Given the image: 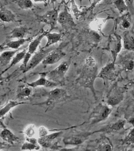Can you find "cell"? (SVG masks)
<instances>
[{"label":"cell","instance_id":"cell-1","mask_svg":"<svg viewBox=\"0 0 134 151\" xmlns=\"http://www.w3.org/2000/svg\"><path fill=\"white\" fill-rule=\"evenodd\" d=\"M69 67L70 63L68 61H63L55 69L48 73L47 77L48 80L56 83L61 82L64 79Z\"/></svg>","mask_w":134,"mask_h":151},{"label":"cell","instance_id":"cell-2","mask_svg":"<svg viewBox=\"0 0 134 151\" xmlns=\"http://www.w3.org/2000/svg\"><path fill=\"white\" fill-rule=\"evenodd\" d=\"M112 111V109L110 107H109L108 105L99 104L96 106L92 113L91 123L97 124L104 121L107 119Z\"/></svg>","mask_w":134,"mask_h":151},{"label":"cell","instance_id":"cell-3","mask_svg":"<svg viewBox=\"0 0 134 151\" xmlns=\"http://www.w3.org/2000/svg\"><path fill=\"white\" fill-rule=\"evenodd\" d=\"M87 66L89 69L87 70L86 73H83L80 79L79 83L80 85L85 88L90 89L95 95V89H94V81L96 77V70L94 68L95 66Z\"/></svg>","mask_w":134,"mask_h":151},{"label":"cell","instance_id":"cell-4","mask_svg":"<svg viewBox=\"0 0 134 151\" xmlns=\"http://www.w3.org/2000/svg\"><path fill=\"white\" fill-rule=\"evenodd\" d=\"M122 37L119 35L114 33L110 35L109 39V47L113 62L115 63L118 54L120 52L122 48Z\"/></svg>","mask_w":134,"mask_h":151},{"label":"cell","instance_id":"cell-5","mask_svg":"<svg viewBox=\"0 0 134 151\" xmlns=\"http://www.w3.org/2000/svg\"><path fill=\"white\" fill-rule=\"evenodd\" d=\"M47 48H41L40 50L35 53L34 55L30 59L26 68L23 70V73H26L34 69L41 62H42L47 55L54 49L52 48H49L48 49Z\"/></svg>","mask_w":134,"mask_h":151},{"label":"cell","instance_id":"cell-6","mask_svg":"<svg viewBox=\"0 0 134 151\" xmlns=\"http://www.w3.org/2000/svg\"><path fill=\"white\" fill-rule=\"evenodd\" d=\"M59 9L55 8L49 10L40 17L41 21L50 26V31L54 29L58 22Z\"/></svg>","mask_w":134,"mask_h":151},{"label":"cell","instance_id":"cell-7","mask_svg":"<svg viewBox=\"0 0 134 151\" xmlns=\"http://www.w3.org/2000/svg\"><path fill=\"white\" fill-rule=\"evenodd\" d=\"M124 99V91L120 87H115L112 90L107 98L109 106H115L122 102Z\"/></svg>","mask_w":134,"mask_h":151},{"label":"cell","instance_id":"cell-8","mask_svg":"<svg viewBox=\"0 0 134 151\" xmlns=\"http://www.w3.org/2000/svg\"><path fill=\"white\" fill-rule=\"evenodd\" d=\"M65 55V53L60 48L54 49L47 55L42 63L44 65L55 64L62 60Z\"/></svg>","mask_w":134,"mask_h":151},{"label":"cell","instance_id":"cell-9","mask_svg":"<svg viewBox=\"0 0 134 151\" xmlns=\"http://www.w3.org/2000/svg\"><path fill=\"white\" fill-rule=\"evenodd\" d=\"M58 22L62 28L65 29L75 25L73 19L68 11L67 6H65L64 9L59 14Z\"/></svg>","mask_w":134,"mask_h":151},{"label":"cell","instance_id":"cell-10","mask_svg":"<svg viewBox=\"0 0 134 151\" xmlns=\"http://www.w3.org/2000/svg\"><path fill=\"white\" fill-rule=\"evenodd\" d=\"M116 75L115 63L112 62L108 63L101 69L100 72L97 75V77L101 78L103 80H111Z\"/></svg>","mask_w":134,"mask_h":151},{"label":"cell","instance_id":"cell-11","mask_svg":"<svg viewBox=\"0 0 134 151\" xmlns=\"http://www.w3.org/2000/svg\"><path fill=\"white\" fill-rule=\"evenodd\" d=\"M47 73H43L40 74V77L36 81L34 82L27 83L29 87L34 88L38 86H45V87H53L56 86L57 83L48 80L47 77Z\"/></svg>","mask_w":134,"mask_h":151},{"label":"cell","instance_id":"cell-12","mask_svg":"<svg viewBox=\"0 0 134 151\" xmlns=\"http://www.w3.org/2000/svg\"><path fill=\"white\" fill-rule=\"evenodd\" d=\"M68 97L67 92L64 89L56 88L50 91L48 95V101L49 102H56L62 101Z\"/></svg>","mask_w":134,"mask_h":151},{"label":"cell","instance_id":"cell-13","mask_svg":"<svg viewBox=\"0 0 134 151\" xmlns=\"http://www.w3.org/2000/svg\"><path fill=\"white\" fill-rule=\"evenodd\" d=\"M122 55V65L124 69L128 71L134 69V52L133 51L127 50Z\"/></svg>","mask_w":134,"mask_h":151},{"label":"cell","instance_id":"cell-14","mask_svg":"<svg viewBox=\"0 0 134 151\" xmlns=\"http://www.w3.org/2000/svg\"><path fill=\"white\" fill-rule=\"evenodd\" d=\"M131 14L128 12L126 14L118 18L116 22L121 30L125 32L130 29L131 26Z\"/></svg>","mask_w":134,"mask_h":151},{"label":"cell","instance_id":"cell-15","mask_svg":"<svg viewBox=\"0 0 134 151\" xmlns=\"http://www.w3.org/2000/svg\"><path fill=\"white\" fill-rule=\"evenodd\" d=\"M98 130L93 132V133H84V134H80V135H76V136L67 138V139H64V142L67 145H80V144L84 142L92 134H93L95 133L99 132V131Z\"/></svg>","mask_w":134,"mask_h":151},{"label":"cell","instance_id":"cell-16","mask_svg":"<svg viewBox=\"0 0 134 151\" xmlns=\"http://www.w3.org/2000/svg\"><path fill=\"white\" fill-rule=\"evenodd\" d=\"M123 46L126 50L134 52V33L130 31L125 32L123 37Z\"/></svg>","mask_w":134,"mask_h":151},{"label":"cell","instance_id":"cell-17","mask_svg":"<svg viewBox=\"0 0 134 151\" xmlns=\"http://www.w3.org/2000/svg\"><path fill=\"white\" fill-rule=\"evenodd\" d=\"M126 123V121L123 119H120L109 126L100 129V132H118L123 129Z\"/></svg>","mask_w":134,"mask_h":151},{"label":"cell","instance_id":"cell-18","mask_svg":"<svg viewBox=\"0 0 134 151\" xmlns=\"http://www.w3.org/2000/svg\"><path fill=\"white\" fill-rule=\"evenodd\" d=\"M20 50L19 49L14 50L6 51L3 52L0 56V65L1 67H4L11 61L13 58Z\"/></svg>","mask_w":134,"mask_h":151},{"label":"cell","instance_id":"cell-19","mask_svg":"<svg viewBox=\"0 0 134 151\" xmlns=\"http://www.w3.org/2000/svg\"><path fill=\"white\" fill-rule=\"evenodd\" d=\"M113 18L111 17H108L105 19H95L90 22L89 24L90 28L92 30L97 32H102V27L108 20Z\"/></svg>","mask_w":134,"mask_h":151},{"label":"cell","instance_id":"cell-20","mask_svg":"<svg viewBox=\"0 0 134 151\" xmlns=\"http://www.w3.org/2000/svg\"><path fill=\"white\" fill-rule=\"evenodd\" d=\"M113 149L112 143L109 138L106 137H102L97 141V150L112 151Z\"/></svg>","mask_w":134,"mask_h":151},{"label":"cell","instance_id":"cell-21","mask_svg":"<svg viewBox=\"0 0 134 151\" xmlns=\"http://www.w3.org/2000/svg\"><path fill=\"white\" fill-rule=\"evenodd\" d=\"M47 39V42L44 46L43 49L48 48L50 46L57 43L60 41L62 38V34L60 33L49 32L45 35Z\"/></svg>","mask_w":134,"mask_h":151},{"label":"cell","instance_id":"cell-22","mask_svg":"<svg viewBox=\"0 0 134 151\" xmlns=\"http://www.w3.org/2000/svg\"><path fill=\"white\" fill-rule=\"evenodd\" d=\"M1 137L3 141L12 144L19 140L18 137L6 128L3 129L1 132Z\"/></svg>","mask_w":134,"mask_h":151},{"label":"cell","instance_id":"cell-23","mask_svg":"<svg viewBox=\"0 0 134 151\" xmlns=\"http://www.w3.org/2000/svg\"><path fill=\"white\" fill-rule=\"evenodd\" d=\"M50 32L51 31L49 30V31L43 32L39 36L37 37L34 40L31 41L30 45H29V48H28V52L31 53V54H34L36 50H37V48L39 46L40 44L42 39L44 37H45V35H46L47 34Z\"/></svg>","mask_w":134,"mask_h":151},{"label":"cell","instance_id":"cell-24","mask_svg":"<svg viewBox=\"0 0 134 151\" xmlns=\"http://www.w3.org/2000/svg\"><path fill=\"white\" fill-rule=\"evenodd\" d=\"M28 32L27 28L24 27H16L14 28L10 33L11 38L24 39Z\"/></svg>","mask_w":134,"mask_h":151},{"label":"cell","instance_id":"cell-25","mask_svg":"<svg viewBox=\"0 0 134 151\" xmlns=\"http://www.w3.org/2000/svg\"><path fill=\"white\" fill-rule=\"evenodd\" d=\"M27 49H23L21 51L18 52L17 53V54L13 58L9 67L6 68V69L2 72L1 75L2 74L5 73L7 71L9 70V69H10L11 67H14L15 65L19 63L21 60H23V58H24V56H25V54L27 52Z\"/></svg>","mask_w":134,"mask_h":151},{"label":"cell","instance_id":"cell-26","mask_svg":"<svg viewBox=\"0 0 134 151\" xmlns=\"http://www.w3.org/2000/svg\"><path fill=\"white\" fill-rule=\"evenodd\" d=\"M61 134V132H57V133H52L51 134H48L47 135L44 137L39 138L38 139L39 143L44 147H47L50 145L53 140L60 135Z\"/></svg>","mask_w":134,"mask_h":151},{"label":"cell","instance_id":"cell-27","mask_svg":"<svg viewBox=\"0 0 134 151\" xmlns=\"http://www.w3.org/2000/svg\"><path fill=\"white\" fill-rule=\"evenodd\" d=\"M24 102H18L14 100H10L5 106H4L1 110V117L4 116L6 114L9 113L11 110L16 106L25 104Z\"/></svg>","mask_w":134,"mask_h":151},{"label":"cell","instance_id":"cell-28","mask_svg":"<svg viewBox=\"0 0 134 151\" xmlns=\"http://www.w3.org/2000/svg\"><path fill=\"white\" fill-rule=\"evenodd\" d=\"M32 91L30 87L24 86H20L17 91V97L20 99H28L31 95Z\"/></svg>","mask_w":134,"mask_h":151},{"label":"cell","instance_id":"cell-29","mask_svg":"<svg viewBox=\"0 0 134 151\" xmlns=\"http://www.w3.org/2000/svg\"><path fill=\"white\" fill-rule=\"evenodd\" d=\"M16 16L11 11L8 9H1L0 13V18L3 22H10L14 21Z\"/></svg>","mask_w":134,"mask_h":151},{"label":"cell","instance_id":"cell-30","mask_svg":"<svg viewBox=\"0 0 134 151\" xmlns=\"http://www.w3.org/2000/svg\"><path fill=\"white\" fill-rule=\"evenodd\" d=\"M32 37H29L27 39H18L16 41H11L6 44L7 47L9 48L14 50L19 49L21 46L23 45L26 42L29 41H31Z\"/></svg>","mask_w":134,"mask_h":151},{"label":"cell","instance_id":"cell-31","mask_svg":"<svg viewBox=\"0 0 134 151\" xmlns=\"http://www.w3.org/2000/svg\"><path fill=\"white\" fill-rule=\"evenodd\" d=\"M24 133L26 138H35L38 134V129L34 125H29L24 129Z\"/></svg>","mask_w":134,"mask_h":151},{"label":"cell","instance_id":"cell-32","mask_svg":"<svg viewBox=\"0 0 134 151\" xmlns=\"http://www.w3.org/2000/svg\"><path fill=\"white\" fill-rule=\"evenodd\" d=\"M113 3L120 14H122L126 11L129 12V8L124 0H115Z\"/></svg>","mask_w":134,"mask_h":151},{"label":"cell","instance_id":"cell-33","mask_svg":"<svg viewBox=\"0 0 134 151\" xmlns=\"http://www.w3.org/2000/svg\"><path fill=\"white\" fill-rule=\"evenodd\" d=\"M17 4L21 9L26 10L31 9L34 6L33 3L31 0H18Z\"/></svg>","mask_w":134,"mask_h":151},{"label":"cell","instance_id":"cell-34","mask_svg":"<svg viewBox=\"0 0 134 151\" xmlns=\"http://www.w3.org/2000/svg\"><path fill=\"white\" fill-rule=\"evenodd\" d=\"M123 145L134 144V127L128 133L123 141Z\"/></svg>","mask_w":134,"mask_h":151},{"label":"cell","instance_id":"cell-35","mask_svg":"<svg viewBox=\"0 0 134 151\" xmlns=\"http://www.w3.org/2000/svg\"><path fill=\"white\" fill-rule=\"evenodd\" d=\"M40 148L39 145H36L27 141L23 144L21 147L22 150H38Z\"/></svg>","mask_w":134,"mask_h":151},{"label":"cell","instance_id":"cell-36","mask_svg":"<svg viewBox=\"0 0 134 151\" xmlns=\"http://www.w3.org/2000/svg\"><path fill=\"white\" fill-rule=\"evenodd\" d=\"M71 4V9L74 15L76 18H78L80 17L83 15V12L78 9V7L75 3V0H70Z\"/></svg>","mask_w":134,"mask_h":151},{"label":"cell","instance_id":"cell-37","mask_svg":"<svg viewBox=\"0 0 134 151\" xmlns=\"http://www.w3.org/2000/svg\"><path fill=\"white\" fill-rule=\"evenodd\" d=\"M32 55V54L28 51L23 58V65L21 66H22V69H23V70L26 68L29 61L31 58Z\"/></svg>","mask_w":134,"mask_h":151},{"label":"cell","instance_id":"cell-38","mask_svg":"<svg viewBox=\"0 0 134 151\" xmlns=\"http://www.w3.org/2000/svg\"><path fill=\"white\" fill-rule=\"evenodd\" d=\"M49 134V131L45 127L41 126L38 129V135L39 138H43Z\"/></svg>","mask_w":134,"mask_h":151},{"label":"cell","instance_id":"cell-39","mask_svg":"<svg viewBox=\"0 0 134 151\" xmlns=\"http://www.w3.org/2000/svg\"><path fill=\"white\" fill-rule=\"evenodd\" d=\"M134 0H124L129 8V12L131 15H133L134 14Z\"/></svg>","mask_w":134,"mask_h":151},{"label":"cell","instance_id":"cell-40","mask_svg":"<svg viewBox=\"0 0 134 151\" xmlns=\"http://www.w3.org/2000/svg\"><path fill=\"white\" fill-rule=\"evenodd\" d=\"M101 1H102V0H93L92 3L91 4V5H90L89 8H88V9H87V10L88 11H92L93 9H94V8L96 7V5H97V4L99 3L100 2H101Z\"/></svg>","mask_w":134,"mask_h":151},{"label":"cell","instance_id":"cell-41","mask_svg":"<svg viewBox=\"0 0 134 151\" xmlns=\"http://www.w3.org/2000/svg\"><path fill=\"white\" fill-rule=\"evenodd\" d=\"M128 122L130 124L132 125L133 126H134V116L133 117L131 118H130V119L128 121Z\"/></svg>","mask_w":134,"mask_h":151},{"label":"cell","instance_id":"cell-42","mask_svg":"<svg viewBox=\"0 0 134 151\" xmlns=\"http://www.w3.org/2000/svg\"><path fill=\"white\" fill-rule=\"evenodd\" d=\"M35 2H43L45 4H47L48 0H33Z\"/></svg>","mask_w":134,"mask_h":151},{"label":"cell","instance_id":"cell-43","mask_svg":"<svg viewBox=\"0 0 134 151\" xmlns=\"http://www.w3.org/2000/svg\"><path fill=\"white\" fill-rule=\"evenodd\" d=\"M56 1H57V0H48V3L54 5V4Z\"/></svg>","mask_w":134,"mask_h":151},{"label":"cell","instance_id":"cell-44","mask_svg":"<svg viewBox=\"0 0 134 151\" xmlns=\"http://www.w3.org/2000/svg\"><path fill=\"white\" fill-rule=\"evenodd\" d=\"M132 85H133V86L134 87V82H133L132 83Z\"/></svg>","mask_w":134,"mask_h":151},{"label":"cell","instance_id":"cell-45","mask_svg":"<svg viewBox=\"0 0 134 151\" xmlns=\"http://www.w3.org/2000/svg\"><path fill=\"white\" fill-rule=\"evenodd\" d=\"M80 1L81 3H82V1H83V0H79Z\"/></svg>","mask_w":134,"mask_h":151}]
</instances>
